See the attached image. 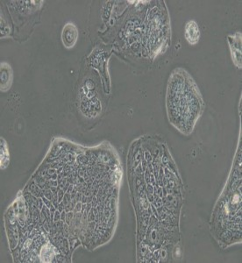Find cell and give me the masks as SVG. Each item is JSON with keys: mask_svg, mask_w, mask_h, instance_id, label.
<instances>
[{"mask_svg": "<svg viewBox=\"0 0 242 263\" xmlns=\"http://www.w3.org/2000/svg\"><path fill=\"white\" fill-rule=\"evenodd\" d=\"M9 162V154L7 150V143L1 140V168H6Z\"/></svg>", "mask_w": 242, "mask_h": 263, "instance_id": "obj_6", "label": "cell"}, {"mask_svg": "<svg viewBox=\"0 0 242 263\" xmlns=\"http://www.w3.org/2000/svg\"><path fill=\"white\" fill-rule=\"evenodd\" d=\"M228 42L231 47L232 59L238 67L241 68V34L237 33L235 35L229 36Z\"/></svg>", "mask_w": 242, "mask_h": 263, "instance_id": "obj_3", "label": "cell"}, {"mask_svg": "<svg viewBox=\"0 0 242 263\" xmlns=\"http://www.w3.org/2000/svg\"><path fill=\"white\" fill-rule=\"evenodd\" d=\"M79 36L78 28L75 24L69 22L62 31V41L66 48H72L77 44Z\"/></svg>", "mask_w": 242, "mask_h": 263, "instance_id": "obj_2", "label": "cell"}, {"mask_svg": "<svg viewBox=\"0 0 242 263\" xmlns=\"http://www.w3.org/2000/svg\"><path fill=\"white\" fill-rule=\"evenodd\" d=\"M166 109L171 125L185 135L192 134L204 111V101L198 85L182 68L175 69L168 79Z\"/></svg>", "mask_w": 242, "mask_h": 263, "instance_id": "obj_1", "label": "cell"}, {"mask_svg": "<svg viewBox=\"0 0 242 263\" xmlns=\"http://www.w3.org/2000/svg\"><path fill=\"white\" fill-rule=\"evenodd\" d=\"M13 82V70L6 61L1 62V91H7L10 89Z\"/></svg>", "mask_w": 242, "mask_h": 263, "instance_id": "obj_5", "label": "cell"}, {"mask_svg": "<svg viewBox=\"0 0 242 263\" xmlns=\"http://www.w3.org/2000/svg\"><path fill=\"white\" fill-rule=\"evenodd\" d=\"M185 37L191 45H196L200 40V29L195 21H189L185 27Z\"/></svg>", "mask_w": 242, "mask_h": 263, "instance_id": "obj_4", "label": "cell"}]
</instances>
